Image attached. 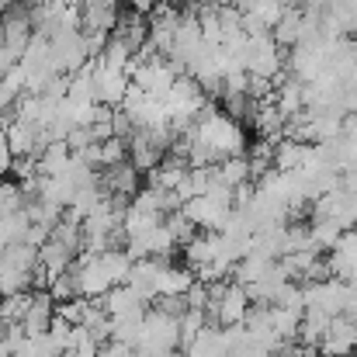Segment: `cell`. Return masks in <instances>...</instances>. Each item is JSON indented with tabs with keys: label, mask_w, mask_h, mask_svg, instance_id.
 <instances>
[{
	"label": "cell",
	"mask_w": 357,
	"mask_h": 357,
	"mask_svg": "<svg viewBox=\"0 0 357 357\" xmlns=\"http://www.w3.org/2000/svg\"><path fill=\"white\" fill-rule=\"evenodd\" d=\"M70 274L77 281V295H84V298H101L115 284L108 267L101 264V253H94V250H80L70 264Z\"/></svg>",
	"instance_id": "1"
},
{
	"label": "cell",
	"mask_w": 357,
	"mask_h": 357,
	"mask_svg": "<svg viewBox=\"0 0 357 357\" xmlns=\"http://www.w3.org/2000/svg\"><path fill=\"white\" fill-rule=\"evenodd\" d=\"M357 351V319L347 312L330 316V326L319 340V354L326 357H354Z\"/></svg>",
	"instance_id": "2"
},
{
	"label": "cell",
	"mask_w": 357,
	"mask_h": 357,
	"mask_svg": "<svg viewBox=\"0 0 357 357\" xmlns=\"http://www.w3.org/2000/svg\"><path fill=\"white\" fill-rule=\"evenodd\" d=\"M246 309H250V298H246L243 284L229 281L226 291H222V298H219L212 309H205V316H208L212 326H239L243 316H246Z\"/></svg>",
	"instance_id": "3"
},
{
	"label": "cell",
	"mask_w": 357,
	"mask_h": 357,
	"mask_svg": "<svg viewBox=\"0 0 357 357\" xmlns=\"http://www.w3.org/2000/svg\"><path fill=\"white\" fill-rule=\"evenodd\" d=\"M56 316V302L45 288H31L28 291V309L21 316V330L24 337H35V333H45L49 330V319Z\"/></svg>",
	"instance_id": "4"
},
{
	"label": "cell",
	"mask_w": 357,
	"mask_h": 357,
	"mask_svg": "<svg viewBox=\"0 0 357 357\" xmlns=\"http://www.w3.org/2000/svg\"><path fill=\"white\" fill-rule=\"evenodd\" d=\"M326 326H330V312H323V309H302V319H298V337H295V340H298L302 347L319 351V340H323Z\"/></svg>",
	"instance_id": "5"
},
{
	"label": "cell",
	"mask_w": 357,
	"mask_h": 357,
	"mask_svg": "<svg viewBox=\"0 0 357 357\" xmlns=\"http://www.w3.org/2000/svg\"><path fill=\"white\" fill-rule=\"evenodd\" d=\"M195 281V271L191 267H181V264H163L160 267V278H156V298L160 295H184Z\"/></svg>",
	"instance_id": "6"
},
{
	"label": "cell",
	"mask_w": 357,
	"mask_h": 357,
	"mask_svg": "<svg viewBox=\"0 0 357 357\" xmlns=\"http://www.w3.org/2000/svg\"><path fill=\"white\" fill-rule=\"evenodd\" d=\"M38 264L49 271V278H56V274L70 271V264H73V250H66L63 243H56V239L49 236L42 246H38Z\"/></svg>",
	"instance_id": "7"
},
{
	"label": "cell",
	"mask_w": 357,
	"mask_h": 357,
	"mask_svg": "<svg viewBox=\"0 0 357 357\" xmlns=\"http://www.w3.org/2000/svg\"><path fill=\"white\" fill-rule=\"evenodd\" d=\"M271 330L281 337V340H295L298 337V319L302 312L298 309H288V305H271Z\"/></svg>",
	"instance_id": "8"
},
{
	"label": "cell",
	"mask_w": 357,
	"mask_h": 357,
	"mask_svg": "<svg viewBox=\"0 0 357 357\" xmlns=\"http://www.w3.org/2000/svg\"><path fill=\"white\" fill-rule=\"evenodd\" d=\"M49 295H52V302L59 305V302H70V298H77V281H73V274L70 271H63V274H56L52 281H49V288H45Z\"/></svg>",
	"instance_id": "9"
},
{
	"label": "cell",
	"mask_w": 357,
	"mask_h": 357,
	"mask_svg": "<svg viewBox=\"0 0 357 357\" xmlns=\"http://www.w3.org/2000/svg\"><path fill=\"white\" fill-rule=\"evenodd\" d=\"M184 3H198V0H184Z\"/></svg>",
	"instance_id": "10"
},
{
	"label": "cell",
	"mask_w": 357,
	"mask_h": 357,
	"mask_svg": "<svg viewBox=\"0 0 357 357\" xmlns=\"http://www.w3.org/2000/svg\"><path fill=\"white\" fill-rule=\"evenodd\" d=\"M312 357H326V354H312Z\"/></svg>",
	"instance_id": "11"
},
{
	"label": "cell",
	"mask_w": 357,
	"mask_h": 357,
	"mask_svg": "<svg viewBox=\"0 0 357 357\" xmlns=\"http://www.w3.org/2000/svg\"><path fill=\"white\" fill-rule=\"evenodd\" d=\"M0 298H3V295H0Z\"/></svg>",
	"instance_id": "12"
},
{
	"label": "cell",
	"mask_w": 357,
	"mask_h": 357,
	"mask_svg": "<svg viewBox=\"0 0 357 357\" xmlns=\"http://www.w3.org/2000/svg\"><path fill=\"white\" fill-rule=\"evenodd\" d=\"M354 229H357V226H354Z\"/></svg>",
	"instance_id": "13"
}]
</instances>
